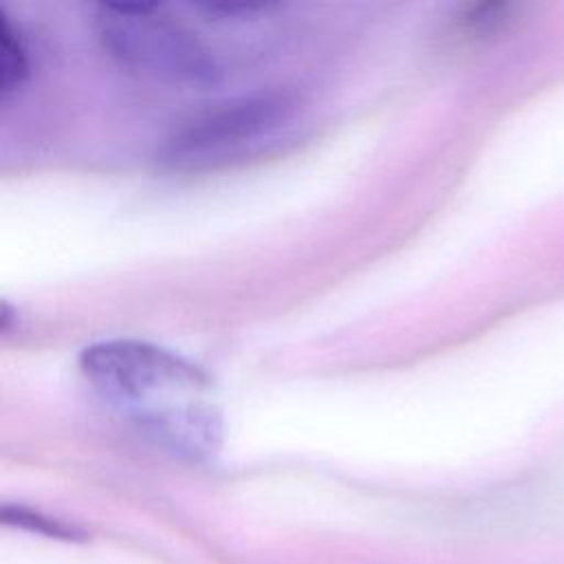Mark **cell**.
I'll return each mask as SVG.
<instances>
[{
  "mask_svg": "<svg viewBox=\"0 0 564 564\" xmlns=\"http://www.w3.org/2000/svg\"><path fill=\"white\" fill-rule=\"evenodd\" d=\"M297 104L289 90H256L214 104L165 141L163 159L174 167L209 165L271 137L293 119Z\"/></svg>",
  "mask_w": 564,
  "mask_h": 564,
  "instance_id": "3",
  "label": "cell"
},
{
  "mask_svg": "<svg viewBox=\"0 0 564 564\" xmlns=\"http://www.w3.org/2000/svg\"><path fill=\"white\" fill-rule=\"evenodd\" d=\"M29 46L24 33L9 20L0 18V97L7 99L29 77Z\"/></svg>",
  "mask_w": 564,
  "mask_h": 564,
  "instance_id": "4",
  "label": "cell"
},
{
  "mask_svg": "<svg viewBox=\"0 0 564 564\" xmlns=\"http://www.w3.org/2000/svg\"><path fill=\"white\" fill-rule=\"evenodd\" d=\"M79 368L145 436L172 454L207 460L218 452L223 419L207 399L212 379L189 359L139 339H108L84 348Z\"/></svg>",
  "mask_w": 564,
  "mask_h": 564,
  "instance_id": "1",
  "label": "cell"
},
{
  "mask_svg": "<svg viewBox=\"0 0 564 564\" xmlns=\"http://www.w3.org/2000/svg\"><path fill=\"white\" fill-rule=\"evenodd\" d=\"M0 518L4 524H13V527H22L35 533H42L46 538H55V540H66V542H77L84 540L86 533L79 531L73 524H66L64 520L44 516L42 511H33L26 509L22 505H4L0 511Z\"/></svg>",
  "mask_w": 564,
  "mask_h": 564,
  "instance_id": "5",
  "label": "cell"
},
{
  "mask_svg": "<svg viewBox=\"0 0 564 564\" xmlns=\"http://www.w3.org/2000/svg\"><path fill=\"white\" fill-rule=\"evenodd\" d=\"M273 4L267 2H209V4H200L203 11H207L214 18H253L267 9H271Z\"/></svg>",
  "mask_w": 564,
  "mask_h": 564,
  "instance_id": "6",
  "label": "cell"
},
{
  "mask_svg": "<svg viewBox=\"0 0 564 564\" xmlns=\"http://www.w3.org/2000/svg\"><path fill=\"white\" fill-rule=\"evenodd\" d=\"M101 48L121 66L178 86H209L220 70L209 48L159 4L104 2L95 11Z\"/></svg>",
  "mask_w": 564,
  "mask_h": 564,
  "instance_id": "2",
  "label": "cell"
}]
</instances>
